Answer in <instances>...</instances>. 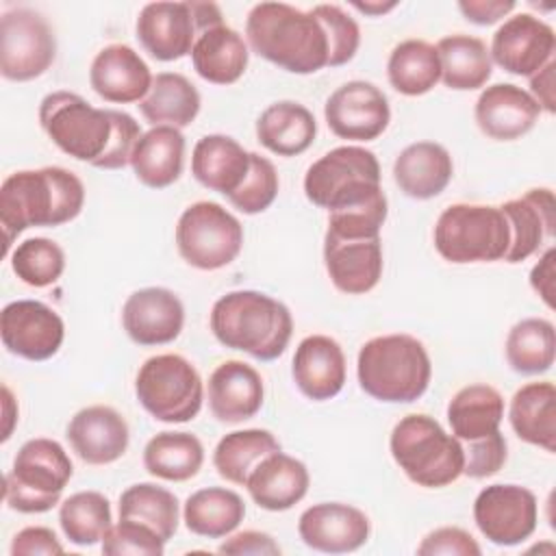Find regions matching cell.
Instances as JSON below:
<instances>
[{
  "mask_svg": "<svg viewBox=\"0 0 556 556\" xmlns=\"http://www.w3.org/2000/svg\"><path fill=\"white\" fill-rule=\"evenodd\" d=\"M39 124L67 156L98 169L130 165L141 126L126 111L91 106L74 91H52L39 104Z\"/></svg>",
  "mask_w": 556,
  "mask_h": 556,
  "instance_id": "obj_1",
  "label": "cell"
},
{
  "mask_svg": "<svg viewBox=\"0 0 556 556\" xmlns=\"http://www.w3.org/2000/svg\"><path fill=\"white\" fill-rule=\"evenodd\" d=\"M85 206L83 180L59 165L20 169L9 174L0 187V226L4 232V256L13 241L28 228L63 226L80 215Z\"/></svg>",
  "mask_w": 556,
  "mask_h": 556,
  "instance_id": "obj_2",
  "label": "cell"
},
{
  "mask_svg": "<svg viewBox=\"0 0 556 556\" xmlns=\"http://www.w3.org/2000/svg\"><path fill=\"white\" fill-rule=\"evenodd\" d=\"M248 46L265 61L291 74L328 67L330 43L321 20L287 2H258L245 20Z\"/></svg>",
  "mask_w": 556,
  "mask_h": 556,
  "instance_id": "obj_3",
  "label": "cell"
},
{
  "mask_svg": "<svg viewBox=\"0 0 556 556\" xmlns=\"http://www.w3.org/2000/svg\"><path fill=\"white\" fill-rule=\"evenodd\" d=\"M208 324L224 348L245 352L256 361L282 356L293 334V317L287 304L254 289L228 291L217 298Z\"/></svg>",
  "mask_w": 556,
  "mask_h": 556,
  "instance_id": "obj_4",
  "label": "cell"
},
{
  "mask_svg": "<svg viewBox=\"0 0 556 556\" xmlns=\"http://www.w3.org/2000/svg\"><path fill=\"white\" fill-rule=\"evenodd\" d=\"M356 376L369 397L387 404H410L426 393L432 363L417 337L406 332L380 334L361 345Z\"/></svg>",
  "mask_w": 556,
  "mask_h": 556,
  "instance_id": "obj_5",
  "label": "cell"
},
{
  "mask_svg": "<svg viewBox=\"0 0 556 556\" xmlns=\"http://www.w3.org/2000/svg\"><path fill=\"white\" fill-rule=\"evenodd\" d=\"M389 450L404 476L417 486L443 489L463 476V443L428 415L402 417L391 430Z\"/></svg>",
  "mask_w": 556,
  "mask_h": 556,
  "instance_id": "obj_6",
  "label": "cell"
},
{
  "mask_svg": "<svg viewBox=\"0 0 556 556\" xmlns=\"http://www.w3.org/2000/svg\"><path fill=\"white\" fill-rule=\"evenodd\" d=\"M72 473V458L59 441L28 439L4 476V504L24 515L48 513L61 502Z\"/></svg>",
  "mask_w": 556,
  "mask_h": 556,
  "instance_id": "obj_7",
  "label": "cell"
},
{
  "mask_svg": "<svg viewBox=\"0 0 556 556\" xmlns=\"http://www.w3.org/2000/svg\"><path fill=\"white\" fill-rule=\"evenodd\" d=\"M434 248L447 263H495L504 261L510 230L500 206L450 204L434 224Z\"/></svg>",
  "mask_w": 556,
  "mask_h": 556,
  "instance_id": "obj_8",
  "label": "cell"
},
{
  "mask_svg": "<svg viewBox=\"0 0 556 556\" xmlns=\"http://www.w3.org/2000/svg\"><path fill=\"white\" fill-rule=\"evenodd\" d=\"M380 163L363 146H339L308 165L304 195L319 208L337 211L371 200L382 191Z\"/></svg>",
  "mask_w": 556,
  "mask_h": 556,
  "instance_id": "obj_9",
  "label": "cell"
},
{
  "mask_svg": "<svg viewBox=\"0 0 556 556\" xmlns=\"http://www.w3.org/2000/svg\"><path fill=\"white\" fill-rule=\"evenodd\" d=\"M137 402L156 421L187 424L198 417L204 402V382L180 354L150 356L135 378Z\"/></svg>",
  "mask_w": 556,
  "mask_h": 556,
  "instance_id": "obj_10",
  "label": "cell"
},
{
  "mask_svg": "<svg viewBox=\"0 0 556 556\" xmlns=\"http://www.w3.org/2000/svg\"><path fill=\"white\" fill-rule=\"evenodd\" d=\"M174 237L180 258L202 271L230 265L243 248L241 222L228 208L211 200L189 204L176 222Z\"/></svg>",
  "mask_w": 556,
  "mask_h": 556,
  "instance_id": "obj_11",
  "label": "cell"
},
{
  "mask_svg": "<svg viewBox=\"0 0 556 556\" xmlns=\"http://www.w3.org/2000/svg\"><path fill=\"white\" fill-rule=\"evenodd\" d=\"M56 59V37L48 20L33 9H11L0 17V74L28 83L46 74Z\"/></svg>",
  "mask_w": 556,
  "mask_h": 556,
  "instance_id": "obj_12",
  "label": "cell"
},
{
  "mask_svg": "<svg viewBox=\"0 0 556 556\" xmlns=\"http://www.w3.org/2000/svg\"><path fill=\"white\" fill-rule=\"evenodd\" d=\"M473 521L489 543L519 545L536 530V495L521 484H489L473 500Z\"/></svg>",
  "mask_w": 556,
  "mask_h": 556,
  "instance_id": "obj_13",
  "label": "cell"
},
{
  "mask_svg": "<svg viewBox=\"0 0 556 556\" xmlns=\"http://www.w3.org/2000/svg\"><path fill=\"white\" fill-rule=\"evenodd\" d=\"M324 117L339 139L374 141L387 130L391 106L384 91L374 83L350 80L328 96Z\"/></svg>",
  "mask_w": 556,
  "mask_h": 556,
  "instance_id": "obj_14",
  "label": "cell"
},
{
  "mask_svg": "<svg viewBox=\"0 0 556 556\" xmlns=\"http://www.w3.org/2000/svg\"><path fill=\"white\" fill-rule=\"evenodd\" d=\"M0 337L13 356L39 363L61 350L65 324L52 306L39 300H15L0 313Z\"/></svg>",
  "mask_w": 556,
  "mask_h": 556,
  "instance_id": "obj_15",
  "label": "cell"
},
{
  "mask_svg": "<svg viewBox=\"0 0 556 556\" xmlns=\"http://www.w3.org/2000/svg\"><path fill=\"white\" fill-rule=\"evenodd\" d=\"M554 28L532 13H517L504 20L491 39V61L515 76H532L554 59Z\"/></svg>",
  "mask_w": 556,
  "mask_h": 556,
  "instance_id": "obj_16",
  "label": "cell"
},
{
  "mask_svg": "<svg viewBox=\"0 0 556 556\" xmlns=\"http://www.w3.org/2000/svg\"><path fill=\"white\" fill-rule=\"evenodd\" d=\"M302 543L324 554L356 552L369 541V517L345 502H319L308 506L298 519Z\"/></svg>",
  "mask_w": 556,
  "mask_h": 556,
  "instance_id": "obj_17",
  "label": "cell"
},
{
  "mask_svg": "<svg viewBox=\"0 0 556 556\" xmlns=\"http://www.w3.org/2000/svg\"><path fill=\"white\" fill-rule=\"evenodd\" d=\"M122 326L137 345H167L182 332L185 306L172 289L143 287L126 298Z\"/></svg>",
  "mask_w": 556,
  "mask_h": 556,
  "instance_id": "obj_18",
  "label": "cell"
},
{
  "mask_svg": "<svg viewBox=\"0 0 556 556\" xmlns=\"http://www.w3.org/2000/svg\"><path fill=\"white\" fill-rule=\"evenodd\" d=\"M65 437L72 452L87 465H111L126 454L130 443L124 415L106 404L80 408L70 419Z\"/></svg>",
  "mask_w": 556,
  "mask_h": 556,
  "instance_id": "obj_19",
  "label": "cell"
},
{
  "mask_svg": "<svg viewBox=\"0 0 556 556\" xmlns=\"http://www.w3.org/2000/svg\"><path fill=\"white\" fill-rule=\"evenodd\" d=\"M141 48L156 61H178L191 54L198 26L189 2H148L135 22Z\"/></svg>",
  "mask_w": 556,
  "mask_h": 556,
  "instance_id": "obj_20",
  "label": "cell"
},
{
  "mask_svg": "<svg viewBox=\"0 0 556 556\" xmlns=\"http://www.w3.org/2000/svg\"><path fill=\"white\" fill-rule=\"evenodd\" d=\"M500 208L510 230L506 263H521L536 254L545 241L554 239L556 200L549 187L528 189L521 198L506 200Z\"/></svg>",
  "mask_w": 556,
  "mask_h": 556,
  "instance_id": "obj_21",
  "label": "cell"
},
{
  "mask_svg": "<svg viewBox=\"0 0 556 556\" xmlns=\"http://www.w3.org/2000/svg\"><path fill=\"white\" fill-rule=\"evenodd\" d=\"M324 265L330 282L348 295L369 293L382 278V241L380 237L345 239L324 235Z\"/></svg>",
  "mask_w": 556,
  "mask_h": 556,
  "instance_id": "obj_22",
  "label": "cell"
},
{
  "mask_svg": "<svg viewBox=\"0 0 556 556\" xmlns=\"http://www.w3.org/2000/svg\"><path fill=\"white\" fill-rule=\"evenodd\" d=\"M152 78L141 54L126 43L104 46L89 67L91 89L111 104L141 102L150 91Z\"/></svg>",
  "mask_w": 556,
  "mask_h": 556,
  "instance_id": "obj_23",
  "label": "cell"
},
{
  "mask_svg": "<svg viewBox=\"0 0 556 556\" xmlns=\"http://www.w3.org/2000/svg\"><path fill=\"white\" fill-rule=\"evenodd\" d=\"M291 376L304 397L313 402L332 400L345 384V354L332 337L308 334L295 348Z\"/></svg>",
  "mask_w": 556,
  "mask_h": 556,
  "instance_id": "obj_24",
  "label": "cell"
},
{
  "mask_svg": "<svg viewBox=\"0 0 556 556\" xmlns=\"http://www.w3.org/2000/svg\"><path fill=\"white\" fill-rule=\"evenodd\" d=\"M539 115L536 100L513 83H495L482 89L473 109L478 128L495 141H515L528 135Z\"/></svg>",
  "mask_w": 556,
  "mask_h": 556,
  "instance_id": "obj_25",
  "label": "cell"
},
{
  "mask_svg": "<svg viewBox=\"0 0 556 556\" xmlns=\"http://www.w3.org/2000/svg\"><path fill=\"white\" fill-rule=\"evenodd\" d=\"M208 408L222 424H241L252 419L265 397L261 374L243 361H224L208 376Z\"/></svg>",
  "mask_w": 556,
  "mask_h": 556,
  "instance_id": "obj_26",
  "label": "cell"
},
{
  "mask_svg": "<svg viewBox=\"0 0 556 556\" xmlns=\"http://www.w3.org/2000/svg\"><path fill=\"white\" fill-rule=\"evenodd\" d=\"M308 484L311 476L306 465L282 450L267 454L245 480L252 502L269 513L293 508L308 493Z\"/></svg>",
  "mask_w": 556,
  "mask_h": 556,
  "instance_id": "obj_27",
  "label": "cell"
},
{
  "mask_svg": "<svg viewBox=\"0 0 556 556\" xmlns=\"http://www.w3.org/2000/svg\"><path fill=\"white\" fill-rule=\"evenodd\" d=\"M454 176V161L437 141H415L393 161V180L413 200H430L445 191Z\"/></svg>",
  "mask_w": 556,
  "mask_h": 556,
  "instance_id": "obj_28",
  "label": "cell"
},
{
  "mask_svg": "<svg viewBox=\"0 0 556 556\" xmlns=\"http://www.w3.org/2000/svg\"><path fill=\"white\" fill-rule=\"evenodd\" d=\"M250 169V152L228 135H204L195 141L191 152L193 178L222 195H230L239 189Z\"/></svg>",
  "mask_w": 556,
  "mask_h": 556,
  "instance_id": "obj_29",
  "label": "cell"
},
{
  "mask_svg": "<svg viewBox=\"0 0 556 556\" xmlns=\"http://www.w3.org/2000/svg\"><path fill=\"white\" fill-rule=\"evenodd\" d=\"M248 41L226 24L202 30L191 48L195 74L213 85L237 83L248 70Z\"/></svg>",
  "mask_w": 556,
  "mask_h": 556,
  "instance_id": "obj_30",
  "label": "cell"
},
{
  "mask_svg": "<svg viewBox=\"0 0 556 556\" xmlns=\"http://www.w3.org/2000/svg\"><path fill=\"white\" fill-rule=\"evenodd\" d=\"M130 167L137 180L150 189L174 185L185 167V135L174 126H152L137 141Z\"/></svg>",
  "mask_w": 556,
  "mask_h": 556,
  "instance_id": "obj_31",
  "label": "cell"
},
{
  "mask_svg": "<svg viewBox=\"0 0 556 556\" xmlns=\"http://www.w3.org/2000/svg\"><path fill=\"white\" fill-rule=\"evenodd\" d=\"M508 421L523 443L556 452V387L543 380L517 389L510 397Z\"/></svg>",
  "mask_w": 556,
  "mask_h": 556,
  "instance_id": "obj_32",
  "label": "cell"
},
{
  "mask_svg": "<svg viewBox=\"0 0 556 556\" xmlns=\"http://www.w3.org/2000/svg\"><path fill=\"white\" fill-rule=\"evenodd\" d=\"M315 135V115L293 100L269 104L256 119L258 143L278 156H298L306 152L313 146Z\"/></svg>",
  "mask_w": 556,
  "mask_h": 556,
  "instance_id": "obj_33",
  "label": "cell"
},
{
  "mask_svg": "<svg viewBox=\"0 0 556 556\" xmlns=\"http://www.w3.org/2000/svg\"><path fill=\"white\" fill-rule=\"evenodd\" d=\"M200 104V91L187 76L178 72H159L152 78L150 91L137 106L152 126L185 128L198 117Z\"/></svg>",
  "mask_w": 556,
  "mask_h": 556,
  "instance_id": "obj_34",
  "label": "cell"
},
{
  "mask_svg": "<svg viewBox=\"0 0 556 556\" xmlns=\"http://www.w3.org/2000/svg\"><path fill=\"white\" fill-rule=\"evenodd\" d=\"M245 517L241 495L226 486H204L193 491L182 504V521L189 532L206 539L232 534Z\"/></svg>",
  "mask_w": 556,
  "mask_h": 556,
  "instance_id": "obj_35",
  "label": "cell"
},
{
  "mask_svg": "<svg viewBox=\"0 0 556 556\" xmlns=\"http://www.w3.org/2000/svg\"><path fill=\"white\" fill-rule=\"evenodd\" d=\"M504 419L502 393L484 382L458 389L447 404V424L452 434L463 441H473L500 430Z\"/></svg>",
  "mask_w": 556,
  "mask_h": 556,
  "instance_id": "obj_36",
  "label": "cell"
},
{
  "mask_svg": "<svg viewBox=\"0 0 556 556\" xmlns=\"http://www.w3.org/2000/svg\"><path fill=\"white\" fill-rule=\"evenodd\" d=\"M434 48L441 63V80L454 91L480 89L493 74L489 48L473 35H447Z\"/></svg>",
  "mask_w": 556,
  "mask_h": 556,
  "instance_id": "obj_37",
  "label": "cell"
},
{
  "mask_svg": "<svg viewBox=\"0 0 556 556\" xmlns=\"http://www.w3.org/2000/svg\"><path fill=\"white\" fill-rule=\"evenodd\" d=\"M204 465V445L191 432H159L143 447V467L167 482H185Z\"/></svg>",
  "mask_w": 556,
  "mask_h": 556,
  "instance_id": "obj_38",
  "label": "cell"
},
{
  "mask_svg": "<svg viewBox=\"0 0 556 556\" xmlns=\"http://www.w3.org/2000/svg\"><path fill=\"white\" fill-rule=\"evenodd\" d=\"M504 354L515 374L539 376L549 371L556 361L554 324L543 317H526L517 321L508 330Z\"/></svg>",
  "mask_w": 556,
  "mask_h": 556,
  "instance_id": "obj_39",
  "label": "cell"
},
{
  "mask_svg": "<svg viewBox=\"0 0 556 556\" xmlns=\"http://www.w3.org/2000/svg\"><path fill=\"white\" fill-rule=\"evenodd\" d=\"M387 78L402 96H424L441 80L437 48L424 39L400 41L387 61Z\"/></svg>",
  "mask_w": 556,
  "mask_h": 556,
  "instance_id": "obj_40",
  "label": "cell"
},
{
  "mask_svg": "<svg viewBox=\"0 0 556 556\" xmlns=\"http://www.w3.org/2000/svg\"><path fill=\"white\" fill-rule=\"evenodd\" d=\"M278 439L263 428L235 430L222 437L213 450V467L217 473L232 482L245 486L252 469L271 452H278Z\"/></svg>",
  "mask_w": 556,
  "mask_h": 556,
  "instance_id": "obj_41",
  "label": "cell"
},
{
  "mask_svg": "<svg viewBox=\"0 0 556 556\" xmlns=\"http://www.w3.org/2000/svg\"><path fill=\"white\" fill-rule=\"evenodd\" d=\"M59 526L65 539L80 547L102 543L113 526L111 502L100 491H78L59 504Z\"/></svg>",
  "mask_w": 556,
  "mask_h": 556,
  "instance_id": "obj_42",
  "label": "cell"
},
{
  "mask_svg": "<svg viewBox=\"0 0 556 556\" xmlns=\"http://www.w3.org/2000/svg\"><path fill=\"white\" fill-rule=\"evenodd\" d=\"M119 519H135L150 526L165 541H169L180 521L178 497L154 482L130 484L119 495Z\"/></svg>",
  "mask_w": 556,
  "mask_h": 556,
  "instance_id": "obj_43",
  "label": "cell"
},
{
  "mask_svg": "<svg viewBox=\"0 0 556 556\" xmlns=\"http://www.w3.org/2000/svg\"><path fill=\"white\" fill-rule=\"evenodd\" d=\"M11 269L24 285L43 289L63 276L65 252L48 237H30L13 248Z\"/></svg>",
  "mask_w": 556,
  "mask_h": 556,
  "instance_id": "obj_44",
  "label": "cell"
},
{
  "mask_svg": "<svg viewBox=\"0 0 556 556\" xmlns=\"http://www.w3.org/2000/svg\"><path fill=\"white\" fill-rule=\"evenodd\" d=\"M280 189V178L274 163L258 152H250V169L237 191L228 195V202L243 215H258L267 211Z\"/></svg>",
  "mask_w": 556,
  "mask_h": 556,
  "instance_id": "obj_45",
  "label": "cell"
},
{
  "mask_svg": "<svg viewBox=\"0 0 556 556\" xmlns=\"http://www.w3.org/2000/svg\"><path fill=\"white\" fill-rule=\"evenodd\" d=\"M387 213H389V202L384 191H380L367 202L330 211L326 232L334 237H345V239L380 237Z\"/></svg>",
  "mask_w": 556,
  "mask_h": 556,
  "instance_id": "obj_46",
  "label": "cell"
},
{
  "mask_svg": "<svg viewBox=\"0 0 556 556\" xmlns=\"http://www.w3.org/2000/svg\"><path fill=\"white\" fill-rule=\"evenodd\" d=\"M311 11L321 20L328 35V43H330L328 67H341L350 63L356 56L361 46V28L356 20L339 4H315Z\"/></svg>",
  "mask_w": 556,
  "mask_h": 556,
  "instance_id": "obj_47",
  "label": "cell"
},
{
  "mask_svg": "<svg viewBox=\"0 0 556 556\" xmlns=\"http://www.w3.org/2000/svg\"><path fill=\"white\" fill-rule=\"evenodd\" d=\"M165 539L150 526L135 519H119L102 539V554L106 556H161Z\"/></svg>",
  "mask_w": 556,
  "mask_h": 556,
  "instance_id": "obj_48",
  "label": "cell"
},
{
  "mask_svg": "<svg viewBox=\"0 0 556 556\" xmlns=\"http://www.w3.org/2000/svg\"><path fill=\"white\" fill-rule=\"evenodd\" d=\"M463 443H465L463 476L467 478H473V480L489 478L497 473L508 458V443L500 430L473 441H463Z\"/></svg>",
  "mask_w": 556,
  "mask_h": 556,
  "instance_id": "obj_49",
  "label": "cell"
},
{
  "mask_svg": "<svg viewBox=\"0 0 556 556\" xmlns=\"http://www.w3.org/2000/svg\"><path fill=\"white\" fill-rule=\"evenodd\" d=\"M419 556H480L478 541L463 528L443 526L428 532L417 545Z\"/></svg>",
  "mask_w": 556,
  "mask_h": 556,
  "instance_id": "obj_50",
  "label": "cell"
},
{
  "mask_svg": "<svg viewBox=\"0 0 556 556\" xmlns=\"http://www.w3.org/2000/svg\"><path fill=\"white\" fill-rule=\"evenodd\" d=\"M63 552L65 547L56 539L54 530L46 526L22 528L11 541V556H54Z\"/></svg>",
  "mask_w": 556,
  "mask_h": 556,
  "instance_id": "obj_51",
  "label": "cell"
},
{
  "mask_svg": "<svg viewBox=\"0 0 556 556\" xmlns=\"http://www.w3.org/2000/svg\"><path fill=\"white\" fill-rule=\"evenodd\" d=\"M217 552L230 556H278L282 549L271 534L261 530H243L228 534L226 541L219 543Z\"/></svg>",
  "mask_w": 556,
  "mask_h": 556,
  "instance_id": "obj_52",
  "label": "cell"
},
{
  "mask_svg": "<svg viewBox=\"0 0 556 556\" xmlns=\"http://www.w3.org/2000/svg\"><path fill=\"white\" fill-rule=\"evenodd\" d=\"M517 4L513 0H460L458 11L463 17L478 26H491L504 20Z\"/></svg>",
  "mask_w": 556,
  "mask_h": 556,
  "instance_id": "obj_53",
  "label": "cell"
},
{
  "mask_svg": "<svg viewBox=\"0 0 556 556\" xmlns=\"http://www.w3.org/2000/svg\"><path fill=\"white\" fill-rule=\"evenodd\" d=\"M554 265H556V250L547 248L530 271V287L549 308H554V276H556Z\"/></svg>",
  "mask_w": 556,
  "mask_h": 556,
  "instance_id": "obj_54",
  "label": "cell"
},
{
  "mask_svg": "<svg viewBox=\"0 0 556 556\" xmlns=\"http://www.w3.org/2000/svg\"><path fill=\"white\" fill-rule=\"evenodd\" d=\"M554 70L556 61L552 59L547 65H543L536 74L530 76V96L536 100L541 111L554 113L556 111V98H554Z\"/></svg>",
  "mask_w": 556,
  "mask_h": 556,
  "instance_id": "obj_55",
  "label": "cell"
},
{
  "mask_svg": "<svg viewBox=\"0 0 556 556\" xmlns=\"http://www.w3.org/2000/svg\"><path fill=\"white\" fill-rule=\"evenodd\" d=\"M189 7L193 13V20H195V26H198V35L206 28L224 24L222 9L215 2H189Z\"/></svg>",
  "mask_w": 556,
  "mask_h": 556,
  "instance_id": "obj_56",
  "label": "cell"
},
{
  "mask_svg": "<svg viewBox=\"0 0 556 556\" xmlns=\"http://www.w3.org/2000/svg\"><path fill=\"white\" fill-rule=\"evenodd\" d=\"M2 415H4V428H2V443H4L11 439V432L17 424V402L7 384L2 387Z\"/></svg>",
  "mask_w": 556,
  "mask_h": 556,
  "instance_id": "obj_57",
  "label": "cell"
},
{
  "mask_svg": "<svg viewBox=\"0 0 556 556\" xmlns=\"http://www.w3.org/2000/svg\"><path fill=\"white\" fill-rule=\"evenodd\" d=\"M352 7L365 15H371V17H380L389 11H393L397 7V2H352Z\"/></svg>",
  "mask_w": 556,
  "mask_h": 556,
  "instance_id": "obj_58",
  "label": "cell"
}]
</instances>
